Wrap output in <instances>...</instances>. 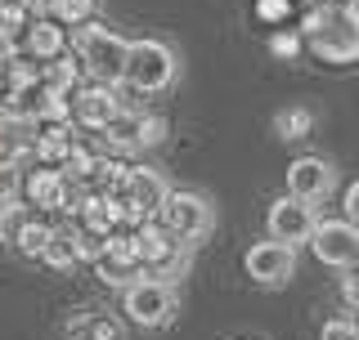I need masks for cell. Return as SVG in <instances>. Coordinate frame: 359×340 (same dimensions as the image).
I'll return each instance as SVG.
<instances>
[{"label":"cell","mask_w":359,"mask_h":340,"mask_svg":"<svg viewBox=\"0 0 359 340\" xmlns=\"http://www.w3.org/2000/svg\"><path fill=\"white\" fill-rule=\"evenodd\" d=\"M126 50H130V41L117 36L104 22H95V18L81 22V27H72V41H67V54L81 63L86 81H99V85H121Z\"/></svg>","instance_id":"1"},{"label":"cell","mask_w":359,"mask_h":340,"mask_svg":"<svg viewBox=\"0 0 359 340\" xmlns=\"http://www.w3.org/2000/svg\"><path fill=\"white\" fill-rule=\"evenodd\" d=\"M297 14V0H256V18L269 22V27H283Z\"/></svg>","instance_id":"25"},{"label":"cell","mask_w":359,"mask_h":340,"mask_svg":"<svg viewBox=\"0 0 359 340\" xmlns=\"http://www.w3.org/2000/svg\"><path fill=\"white\" fill-rule=\"evenodd\" d=\"M306 50V41H301V31H274V36H269V54H274V59H297V54Z\"/></svg>","instance_id":"27"},{"label":"cell","mask_w":359,"mask_h":340,"mask_svg":"<svg viewBox=\"0 0 359 340\" xmlns=\"http://www.w3.org/2000/svg\"><path fill=\"white\" fill-rule=\"evenodd\" d=\"M135 251H140V269L149 278L175 282L180 269H184V242L171 237L157 220H144L140 229H135Z\"/></svg>","instance_id":"6"},{"label":"cell","mask_w":359,"mask_h":340,"mask_svg":"<svg viewBox=\"0 0 359 340\" xmlns=\"http://www.w3.org/2000/svg\"><path fill=\"white\" fill-rule=\"evenodd\" d=\"M72 143H76V126H72V121L36 126V134H32V157H36V166H63V157L72 153Z\"/></svg>","instance_id":"14"},{"label":"cell","mask_w":359,"mask_h":340,"mask_svg":"<svg viewBox=\"0 0 359 340\" xmlns=\"http://www.w3.org/2000/svg\"><path fill=\"white\" fill-rule=\"evenodd\" d=\"M301 41L319 63H359V31L346 27L337 18L332 5H306V18H301Z\"/></svg>","instance_id":"2"},{"label":"cell","mask_w":359,"mask_h":340,"mask_svg":"<svg viewBox=\"0 0 359 340\" xmlns=\"http://www.w3.org/2000/svg\"><path fill=\"white\" fill-rule=\"evenodd\" d=\"M319 340H359V318H351V313H337V318L323 323Z\"/></svg>","instance_id":"26"},{"label":"cell","mask_w":359,"mask_h":340,"mask_svg":"<svg viewBox=\"0 0 359 340\" xmlns=\"http://www.w3.org/2000/svg\"><path fill=\"white\" fill-rule=\"evenodd\" d=\"M337 184V170L323 162V157H297V162L287 166V192L297 201H306V206H314V201H323Z\"/></svg>","instance_id":"12"},{"label":"cell","mask_w":359,"mask_h":340,"mask_svg":"<svg viewBox=\"0 0 359 340\" xmlns=\"http://www.w3.org/2000/svg\"><path fill=\"white\" fill-rule=\"evenodd\" d=\"M27 22H32L27 5H18V0H0V36H9V41L18 45V36H22Z\"/></svg>","instance_id":"23"},{"label":"cell","mask_w":359,"mask_h":340,"mask_svg":"<svg viewBox=\"0 0 359 340\" xmlns=\"http://www.w3.org/2000/svg\"><path fill=\"white\" fill-rule=\"evenodd\" d=\"M297 5H319V0H297Z\"/></svg>","instance_id":"33"},{"label":"cell","mask_w":359,"mask_h":340,"mask_svg":"<svg viewBox=\"0 0 359 340\" xmlns=\"http://www.w3.org/2000/svg\"><path fill=\"white\" fill-rule=\"evenodd\" d=\"M157 224H162L171 237H180V242H202V237L211 233V224H216V215H211V201L202 197V192H184V188H166L162 206H157L153 215Z\"/></svg>","instance_id":"4"},{"label":"cell","mask_w":359,"mask_h":340,"mask_svg":"<svg viewBox=\"0 0 359 340\" xmlns=\"http://www.w3.org/2000/svg\"><path fill=\"white\" fill-rule=\"evenodd\" d=\"M99 0H45V18H54L59 27H81L95 18Z\"/></svg>","instance_id":"20"},{"label":"cell","mask_w":359,"mask_h":340,"mask_svg":"<svg viewBox=\"0 0 359 340\" xmlns=\"http://www.w3.org/2000/svg\"><path fill=\"white\" fill-rule=\"evenodd\" d=\"M243 269L256 287H283V282H292V274H297V246L274 242V237H269V242H256L252 251L243 255Z\"/></svg>","instance_id":"10"},{"label":"cell","mask_w":359,"mask_h":340,"mask_svg":"<svg viewBox=\"0 0 359 340\" xmlns=\"http://www.w3.org/2000/svg\"><path fill=\"white\" fill-rule=\"evenodd\" d=\"M180 309V296H175V282H162V278H140L121 291V313L144 327V332H157L175 318Z\"/></svg>","instance_id":"5"},{"label":"cell","mask_w":359,"mask_h":340,"mask_svg":"<svg viewBox=\"0 0 359 340\" xmlns=\"http://www.w3.org/2000/svg\"><path fill=\"white\" fill-rule=\"evenodd\" d=\"M95 278H104L108 287H121V291H126L130 282H140V278H149V274L140 269V260H126V255H108V251H104V255L95 260Z\"/></svg>","instance_id":"17"},{"label":"cell","mask_w":359,"mask_h":340,"mask_svg":"<svg viewBox=\"0 0 359 340\" xmlns=\"http://www.w3.org/2000/svg\"><path fill=\"white\" fill-rule=\"evenodd\" d=\"M341 300H346V309H351V313H359V264L346 269V278H341Z\"/></svg>","instance_id":"28"},{"label":"cell","mask_w":359,"mask_h":340,"mask_svg":"<svg viewBox=\"0 0 359 340\" xmlns=\"http://www.w3.org/2000/svg\"><path fill=\"white\" fill-rule=\"evenodd\" d=\"M346 220H351L355 229H359V179H355L351 188H346Z\"/></svg>","instance_id":"30"},{"label":"cell","mask_w":359,"mask_h":340,"mask_svg":"<svg viewBox=\"0 0 359 340\" xmlns=\"http://www.w3.org/2000/svg\"><path fill=\"white\" fill-rule=\"evenodd\" d=\"M126 112V99L117 94V85H99V81H81L72 90V126L76 130H108L112 121Z\"/></svg>","instance_id":"7"},{"label":"cell","mask_w":359,"mask_h":340,"mask_svg":"<svg viewBox=\"0 0 359 340\" xmlns=\"http://www.w3.org/2000/svg\"><path fill=\"white\" fill-rule=\"evenodd\" d=\"M18 5H27V14H32V18H41V14H45V0H18Z\"/></svg>","instance_id":"32"},{"label":"cell","mask_w":359,"mask_h":340,"mask_svg":"<svg viewBox=\"0 0 359 340\" xmlns=\"http://www.w3.org/2000/svg\"><path fill=\"white\" fill-rule=\"evenodd\" d=\"M310 130H314V112L310 108H283L274 117V134H278V139H306Z\"/></svg>","instance_id":"21"},{"label":"cell","mask_w":359,"mask_h":340,"mask_svg":"<svg viewBox=\"0 0 359 340\" xmlns=\"http://www.w3.org/2000/svg\"><path fill=\"white\" fill-rule=\"evenodd\" d=\"M14 59H18V45L9 41V36H0V76L9 72V63H14Z\"/></svg>","instance_id":"31"},{"label":"cell","mask_w":359,"mask_h":340,"mask_svg":"<svg viewBox=\"0 0 359 340\" xmlns=\"http://www.w3.org/2000/svg\"><path fill=\"white\" fill-rule=\"evenodd\" d=\"M18 45H22V54H27V59L50 63V59H59V54H67V31H63L54 18L41 14V18H32L27 27H22Z\"/></svg>","instance_id":"13"},{"label":"cell","mask_w":359,"mask_h":340,"mask_svg":"<svg viewBox=\"0 0 359 340\" xmlns=\"http://www.w3.org/2000/svg\"><path fill=\"white\" fill-rule=\"evenodd\" d=\"M314 211L306 206V201H297L292 192H283V197H274L269 201V215H265V229L274 242H287V246H301V242H310V233H314Z\"/></svg>","instance_id":"11"},{"label":"cell","mask_w":359,"mask_h":340,"mask_svg":"<svg viewBox=\"0 0 359 340\" xmlns=\"http://www.w3.org/2000/svg\"><path fill=\"white\" fill-rule=\"evenodd\" d=\"M63 336L67 340H121V323L112 313H99V309H76L72 318L63 323Z\"/></svg>","instance_id":"15"},{"label":"cell","mask_w":359,"mask_h":340,"mask_svg":"<svg viewBox=\"0 0 359 340\" xmlns=\"http://www.w3.org/2000/svg\"><path fill=\"white\" fill-rule=\"evenodd\" d=\"M50 237H54V224L45 220V215L32 211L27 224L18 229V237H14V246H9V251H18V255H27V260H41V251H45V242H50Z\"/></svg>","instance_id":"18"},{"label":"cell","mask_w":359,"mask_h":340,"mask_svg":"<svg viewBox=\"0 0 359 340\" xmlns=\"http://www.w3.org/2000/svg\"><path fill=\"white\" fill-rule=\"evenodd\" d=\"M86 81L81 63L72 59V54H59V59L41 63V90H54V94H72L76 85Z\"/></svg>","instance_id":"16"},{"label":"cell","mask_w":359,"mask_h":340,"mask_svg":"<svg viewBox=\"0 0 359 340\" xmlns=\"http://www.w3.org/2000/svg\"><path fill=\"white\" fill-rule=\"evenodd\" d=\"M319 5H341V0H319Z\"/></svg>","instance_id":"34"},{"label":"cell","mask_w":359,"mask_h":340,"mask_svg":"<svg viewBox=\"0 0 359 340\" xmlns=\"http://www.w3.org/2000/svg\"><path fill=\"white\" fill-rule=\"evenodd\" d=\"M18 197L36 215H54V211L63 215L67 201H72V179H67L59 166H36L18 179Z\"/></svg>","instance_id":"8"},{"label":"cell","mask_w":359,"mask_h":340,"mask_svg":"<svg viewBox=\"0 0 359 340\" xmlns=\"http://www.w3.org/2000/svg\"><path fill=\"white\" fill-rule=\"evenodd\" d=\"M27 215H32V206L22 197H14V201L0 206V242H5V246H14V237H18L22 224H27Z\"/></svg>","instance_id":"22"},{"label":"cell","mask_w":359,"mask_h":340,"mask_svg":"<svg viewBox=\"0 0 359 340\" xmlns=\"http://www.w3.org/2000/svg\"><path fill=\"white\" fill-rule=\"evenodd\" d=\"M175 50L166 41H130L126 50V67H121V85H130L135 94H162L175 81Z\"/></svg>","instance_id":"3"},{"label":"cell","mask_w":359,"mask_h":340,"mask_svg":"<svg viewBox=\"0 0 359 340\" xmlns=\"http://www.w3.org/2000/svg\"><path fill=\"white\" fill-rule=\"evenodd\" d=\"M162 139H166V121L153 117V112H140V121H135V153H140V148H157Z\"/></svg>","instance_id":"24"},{"label":"cell","mask_w":359,"mask_h":340,"mask_svg":"<svg viewBox=\"0 0 359 340\" xmlns=\"http://www.w3.org/2000/svg\"><path fill=\"white\" fill-rule=\"evenodd\" d=\"M41 264H50V269H59V274H67V269H76V246H72V220L59 224L54 229V237L45 242V251H41Z\"/></svg>","instance_id":"19"},{"label":"cell","mask_w":359,"mask_h":340,"mask_svg":"<svg viewBox=\"0 0 359 340\" xmlns=\"http://www.w3.org/2000/svg\"><path fill=\"white\" fill-rule=\"evenodd\" d=\"M310 251L319 264L332 269H355L359 264V229L351 220H323L310 233Z\"/></svg>","instance_id":"9"},{"label":"cell","mask_w":359,"mask_h":340,"mask_svg":"<svg viewBox=\"0 0 359 340\" xmlns=\"http://www.w3.org/2000/svg\"><path fill=\"white\" fill-rule=\"evenodd\" d=\"M18 166H0V206H5V201H14L18 197Z\"/></svg>","instance_id":"29"}]
</instances>
